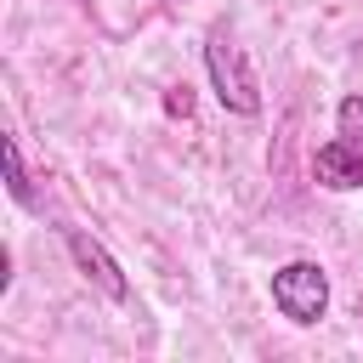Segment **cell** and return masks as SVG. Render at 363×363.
<instances>
[{"instance_id": "1", "label": "cell", "mask_w": 363, "mask_h": 363, "mask_svg": "<svg viewBox=\"0 0 363 363\" xmlns=\"http://www.w3.org/2000/svg\"><path fill=\"white\" fill-rule=\"evenodd\" d=\"M204 68H210V91H216V102H221L227 113H244V119L261 113V85H255L250 57H244V45L233 40V28H210Z\"/></svg>"}, {"instance_id": "2", "label": "cell", "mask_w": 363, "mask_h": 363, "mask_svg": "<svg viewBox=\"0 0 363 363\" xmlns=\"http://www.w3.org/2000/svg\"><path fill=\"white\" fill-rule=\"evenodd\" d=\"M272 306H278L289 323L312 329V323L329 312V272H323L318 261H284V267L272 272Z\"/></svg>"}, {"instance_id": "3", "label": "cell", "mask_w": 363, "mask_h": 363, "mask_svg": "<svg viewBox=\"0 0 363 363\" xmlns=\"http://www.w3.org/2000/svg\"><path fill=\"white\" fill-rule=\"evenodd\" d=\"M62 244H68L74 267H79V272H85V278H91V284H96V289L108 295V301H125V295H130V278L119 272V261H113V255H108V250H102V244H96L91 233L68 227V233H62Z\"/></svg>"}, {"instance_id": "4", "label": "cell", "mask_w": 363, "mask_h": 363, "mask_svg": "<svg viewBox=\"0 0 363 363\" xmlns=\"http://www.w3.org/2000/svg\"><path fill=\"white\" fill-rule=\"evenodd\" d=\"M312 176H318V187H329V193H352V187H363V147L346 142V136L312 147Z\"/></svg>"}, {"instance_id": "5", "label": "cell", "mask_w": 363, "mask_h": 363, "mask_svg": "<svg viewBox=\"0 0 363 363\" xmlns=\"http://www.w3.org/2000/svg\"><path fill=\"white\" fill-rule=\"evenodd\" d=\"M6 182H11V199H17V204H34V187H28V170H23L17 136H6Z\"/></svg>"}, {"instance_id": "6", "label": "cell", "mask_w": 363, "mask_h": 363, "mask_svg": "<svg viewBox=\"0 0 363 363\" xmlns=\"http://www.w3.org/2000/svg\"><path fill=\"white\" fill-rule=\"evenodd\" d=\"M335 136H346V142L363 147V96H340V108H335Z\"/></svg>"}]
</instances>
